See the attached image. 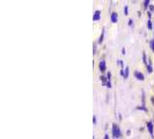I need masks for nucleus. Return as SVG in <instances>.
I'll use <instances>...</instances> for the list:
<instances>
[{
  "label": "nucleus",
  "mask_w": 154,
  "mask_h": 139,
  "mask_svg": "<svg viewBox=\"0 0 154 139\" xmlns=\"http://www.w3.org/2000/svg\"><path fill=\"white\" fill-rule=\"evenodd\" d=\"M135 77L138 80H140V81H144V80H145L144 74H143V73H140V72H138V71H135Z\"/></svg>",
  "instance_id": "7ed1b4c3"
},
{
  "label": "nucleus",
  "mask_w": 154,
  "mask_h": 139,
  "mask_svg": "<svg viewBox=\"0 0 154 139\" xmlns=\"http://www.w3.org/2000/svg\"><path fill=\"white\" fill-rule=\"evenodd\" d=\"M143 58H144V61H145V64H147V61H146V55H145V53H143Z\"/></svg>",
  "instance_id": "2eb2a0df"
},
{
  "label": "nucleus",
  "mask_w": 154,
  "mask_h": 139,
  "mask_svg": "<svg viewBox=\"0 0 154 139\" xmlns=\"http://www.w3.org/2000/svg\"><path fill=\"white\" fill-rule=\"evenodd\" d=\"M120 130L118 129V125H116V124H114L113 125V136L115 137V138H119L120 137Z\"/></svg>",
  "instance_id": "f257e3e1"
},
{
  "label": "nucleus",
  "mask_w": 154,
  "mask_h": 139,
  "mask_svg": "<svg viewBox=\"0 0 154 139\" xmlns=\"http://www.w3.org/2000/svg\"><path fill=\"white\" fill-rule=\"evenodd\" d=\"M124 70H125V71H124V78L126 79V78L129 77V70H130V68H129V67H125Z\"/></svg>",
  "instance_id": "0eeeda50"
},
{
  "label": "nucleus",
  "mask_w": 154,
  "mask_h": 139,
  "mask_svg": "<svg viewBox=\"0 0 154 139\" xmlns=\"http://www.w3.org/2000/svg\"><path fill=\"white\" fill-rule=\"evenodd\" d=\"M128 23H129V26H130V27H132V26H133V21L131 20V19L129 20V22H128Z\"/></svg>",
  "instance_id": "ddd939ff"
},
{
  "label": "nucleus",
  "mask_w": 154,
  "mask_h": 139,
  "mask_svg": "<svg viewBox=\"0 0 154 139\" xmlns=\"http://www.w3.org/2000/svg\"><path fill=\"white\" fill-rule=\"evenodd\" d=\"M124 13H125V15H128V6H125V8H124Z\"/></svg>",
  "instance_id": "f3484780"
},
{
  "label": "nucleus",
  "mask_w": 154,
  "mask_h": 139,
  "mask_svg": "<svg viewBox=\"0 0 154 139\" xmlns=\"http://www.w3.org/2000/svg\"><path fill=\"white\" fill-rule=\"evenodd\" d=\"M152 27H153V26H152V22L148 19V21H147V28H148V29H152Z\"/></svg>",
  "instance_id": "f8f14e48"
},
{
  "label": "nucleus",
  "mask_w": 154,
  "mask_h": 139,
  "mask_svg": "<svg viewBox=\"0 0 154 139\" xmlns=\"http://www.w3.org/2000/svg\"><path fill=\"white\" fill-rule=\"evenodd\" d=\"M147 71H148V73H152V72H153V68H152V65H151V64H150V65L147 64Z\"/></svg>",
  "instance_id": "9d476101"
},
{
  "label": "nucleus",
  "mask_w": 154,
  "mask_h": 139,
  "mask_svg": "<svg viewBox=\"0 0 154 139\" xmlns=\"http://www.w3.org/2000/svg\"><path fill=\"white\" fill-rule=\"evenodd\" d=\"M100 16H101V12H100V11H96V12H95V14H94V18H93V20H94V21H98V20H100Z\"/></svg>",
  "instance_id": "39448f33"
},
{
  "label": "nucleus",
  "mask_w": 154,
  "mask_h": 139,
  "mask_svg": "<svg viewBox=\"0 0 154 139\" xmlns=\"http://www.w3.org/2000/svg\"><path fill=\"white\" fill-rule=\"evenodd\" d=\"M111 22H113V23H116V22H117V14H116V13H113V14H111Z\"/></svg>",
  "instance_id": "423d86ee"
},
{
  "label": "nucleus",
  "mask_w": 154,
  "mask_h": 139,
  "mask_svg": "<svg viewBox=\"0 0 154 139\" xmlns=\"http://www.w3.org/2000/svg\"><path fill=\"white\" fill-rule=\"evenodd\" d=\"M103 38H104V29L102 30V34H101V36H100V40H98V43H102V42H103Z\"/></svg>",
  "instance_id": "6e6552de"
},
{
  "label": "nucleus",
  "mask_w": 154,
  "mask_h": 139,
  "mask_svg": "<svg viewBox=\"0 0 154 139\" xmlns=\"http://www.w3.org/2000/svg\"><path fill=\"white\" fill-rule=\"evenodd\" d=\"M100 71L101 72H106L107 71V66H106V60H101L100 61Z\"/></svg>",
  "instance_id": "f03ea898"
},
{
  "label": "nucleus",
  "mask_w": 154,
  "mask_h": 139,
  "mask_svg": "<svg viewBox=\"0 0 154 139\" xmlns=\"http://www.w3.org/2000/svg\"><path fill=\"white\" fill-rule=\"evenodd\" d=\"M147 129H148V131H150V135L153 136V123H152V122H150V123L147 124Z\"/></svg>",
  "instance_id": "20e7f679"
},
{
  "label": "nucleus",
  "mask_w": 154,
  "mask_h": 139,
  "mask_svg": "<svg viewBox=\"0 0 154 139\" xmlns=\"http://www.w3.org/2000/svg\"><path fill=\"white\" fill-rule=\"evenodd\" d=\"M100 79H101V81H102V83H103V85L108 83V82H107V81H108V78H107V77H101Z\"/></svg>",
  "instance_id": "1a4fd4ad"
},
{
  "label": "nucleus",
  "mask_w": 154,
  "mask_h": 139,
  "mask_svg": "<svg viewBox=\"0 0 154 139\" xmlns=\"http://www.w3.org/2000/svg\"><path fill=\"white\" fill-rule=\"evenodd\" d=\"M137 109H138V110H144V111H146V108H144V107H138Z\"/></svg>",
  "instance_id": "4468645a"
},
{
  "label": "nucleus",
  "mask_w": 154,
  "mask_h": 139,
  "mask_svg": "<svg viewBox=\"0 0 154 139\" xmlns=\"http://www.w3.org/2000/svg\"><path fill=\"white\" fill-rule=\"evenodd\" d=\"M151 46H152V50H153V52H154V40L151 42Z\"/></svg>",
  "instance_id": "dca6fc26"
},
{
  "label": "nucleus",
  "mask_w": 154,
  "mask_h": 139,
  "mask_svg": "<svg viewBox=\"0 0 154 139\" xmlns=\"http://www.w3.org/2000/svg\"><path fill=\"white\" fill-rule=\"evenodd\" d=\"M150 1H151V0H145V1H144V7H145V8H147V7H148Z\"/></svg>",
  "instance_id": "9b49d317"
}]
</instances>
